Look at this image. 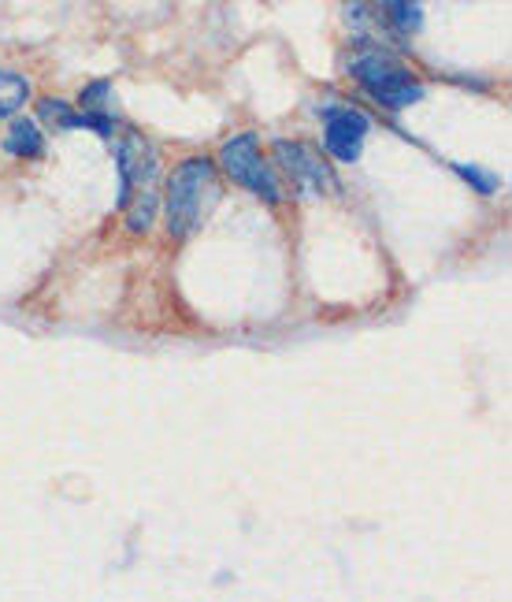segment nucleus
<instances>
[{
    "mask_svg": "<svg viewBox=\"0 0 512 602\" xmlns=\"http://www.w3.org/2000/svg\"><path fill=\"white\" fill-rule=\"evenodd\" d=\"M349 75L357 78V86L372 101H379L390 112H401V108L424 101V83L409 67H401L394 57H386V52H364V57H357L349 64Z\"/></svg>",
    "mask_w": 512,
    "mask_h": 602,
    "instance_id": "f03ea898",
    "label": "nucleus"
},
{
    "mask_svg": "<svg viewBox=\"0 0 512 602\" xmlns=\"http://www.w3.org/2000/svg\"><path fill=\"white\" fill-rule=\"evenodd\" d=\"M453 172L461 175L464 183H472L483 197H490V194H498V191H501V175L483 172V168H475V164H453Z\"/></svg>",
    "mask_w": 512,
    "mask_h": 602,
    "instance_id": "f8f14e48",
    "label": "nucleus"
},
{
    "mask_svg": "<svg viewBox=\"0 0 512 602\" xmlns=\"http://www.w3.org/2000/svg\"><path fill=\"white\" fill-rule=\"evenodd\" d=\"M127 228L134 235H146V231L157 223V212H160V197L157 191H146V194H134V201L127 205Z\"/></svg>",
    "mask_w": 512,
    "mask_h": 602,
    "instance_id": "9d476101",
    "label": "nucleus"
},
{
    "mask_svg": "<svg viewBox=\"0 0 512 602\" xmlns=\"http://www.w3.org/2000/svg\"><path fill=\"white\" fill-rule=\"evenodd\" d=\"M4 152H12V157H23V160H34L45 152V134L34 120H26V115H15L12 127H8V138H4Z\"/></svg>",
    "mask_w": 512,
    "mask_h": 602,
    "instance_id": "0eeeda50",
    "label": "nucleus"
},
{
    "mask_svg": "<svg viewBox=\"0 0 512 602\" xmlns=\"http://www.w3.org/2000/svg\"><path fill=\"white\" fill-rule=\"evenodd\" d=\"M383 15H386V26H394L401 38H412V34L424 30V8L420 4H386Z\"/></svg>",
    "mask_w": 512,
    "mask_h": 602,
    "instance_id": "9b49d317",
    "label": "nucleus"
},
{
    "mask_svg": "<svg viewBox=\"0 0 512 602\" xmlns=\"http://www.w3.org/2000/svg\"><path fill=\"white\" fill-rule=\"evenodd\" d=\"M112 152H115V168H120V209H127L134 201V191L146 194L160 179V152L138 131H127V138L115 142Z\"/></svg>",
    "mask_w": 512,
    "mask_h": 602,
    "instance_id": "20e7f679",
    "label": "nucleus"
},
{
    "mask_svg": "<svg viewBox=\"0 0 512 602\" xmlns=\"http://www.w3.org/2000/svg\"><path fill=\"white\" fill-rule=\"evenodd\" d=\"M320 120H323V146H327L330 157H335L338 164H357L364 152L367 131H372V120H367L364 112H357V108L338 105V101L323 105Z\"/></svg>",
    "mask_w": 512,
    "mask_h": 602,
    "instance_id": "423d86ee",
    "label": "nucleus"
},
{
    "mask_svg": "<svg viewBox=\"0 0 512 602\" xmlns=\"http://www.w3.org/2000/svg\"><path fill=\"white\" fill-rule=\"evenodd\" d=\"M30 97V83L15 71H0V120H15Z\"/></svg>",
    "mask_w": 512,
    "mask_h": 602,
    "instance_id": "1a4fd4ad",
    "label": "nucleus"
},
{
    "mask_svg": "<svg viewBox=\"0 0 512 602\" xmlns=\"http://www.w3.org/2000/svg\"><path fill=\"white\" fill-rule=\"evenodd\" d=\"M38 120L49 123V127H57V131H86L83 112H75V108H71L67 101H60V97H41Z\"/></svg>",
    "mask_w": 512,
    "mask_h": 602,
    "instance_id": "6e6552de",
    "label": "nucleus"
},
{
    "mask_svg": "<svg viewBox=\"0 0 512 602\" xmlns=\"http://www.w3.org/2000/svg\"><path fill=\"white\" fill-rule=\"evenodd\" d=\"M215 164L209 157H190L167 179V231L171 238H190L215 205Z\"/></svg>",
    "mask_w": 512,
    "mask_h": 602,
    "instance_id": "f257e3e1",
    "label": "nucleus"
},
{
    "mask_svg": "<svg viewBox=\"0 0 512 602\" xmlns=\"http://www.w3.org/2000/svg\"><path fill=\"white\" fill-rule=\"evenodd\" d=\"M272 152H275L278 168H283L286 179H290L298 194L323 197V194H335L338 191L335 172H330L327 160H323L312 146H304V142H290V138H278L272 146Z\"/></svg>",
    "mask_w": 512,
    "mask_h": 602,
    "instance_id": "39448f33",
    "label": "nucleus"
},
{
    "mask_svg": "<svg viewBox=\"0 0 512 602\" xmlns=\"http://www.w3.org/2000/svg\"><path fill=\"white\" fill-rule=\"evenodd\" d=\"M220 168L227 172L230 183L253 191L260 201H267V205L283 201V183H278L275 168L267 164L264 157H260V138H257V134L246 131V134H235L230 142H223Z\"/></svg>",
    "mask_w": 512,
    "mask_h": 602,
    "instance_id": "7ed1b4c3",
    "label": "nucleus"
},
{
    "mask_svg": "<svg viewBox=\"0 0 512 602\" xmlns=\"http://www.w3.org/2000/svg\"><path fill=\"white\" fill-rule=\"evenodd\" d=\"M108 94H112V83H108V78H97L93 86H86L83 94H78V105H83V112H86V115H93V112H108V108H104Z\"/></svg>",
    "mask_w": 512,
    "mask_h": 602,
    "instance_id": "ddd939ff",
    "label": "nucleus"
}]
</instances>
